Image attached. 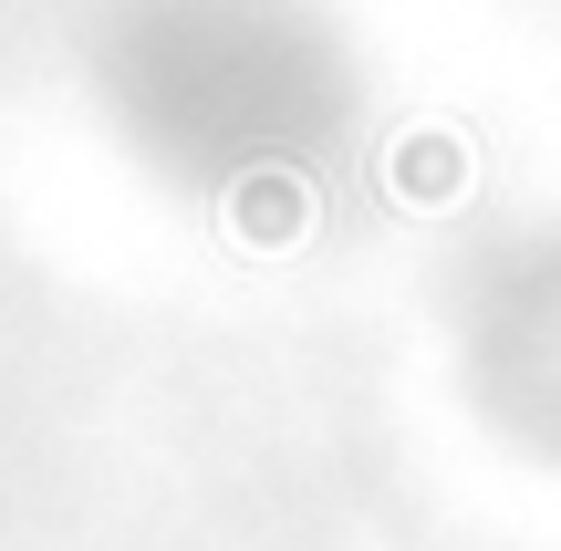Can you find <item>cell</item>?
I'll use <instances>...</instances> for the list:
<instances>
[{
  "label": "cell",
  "instance_id": "obj_1",
  "mask_svg": "<svg viewBox=\"0 0 561 551\" xmlns=\"http://www.w3.org/2000/svg\"><path fill=\"white\" fill-rule=\"evenodd\" d=\"M229 229H240L250 250H291L301 229H312V187H301L291 167H250V177L229 187Z\"/></svg>",
  "mask_w": 561,
  "mask_h": 551
},
{
  "label": "cell",
  "instance_id": "obj_2",
  "mask_svg": "<svg viewBox=\"0 0 561 551\" xmlns=\"http://www.w3.org/2000/svg\"><path fill=\"white\" fill-rule=\"evenodd\" d=\"M385 187L416 198V208L458 198V187H468V146L447 136V125H416V136H396V157H385Z\"/></svg>",
  "mask_w": 561,
  "mask_h": 551
}]
</instances>
